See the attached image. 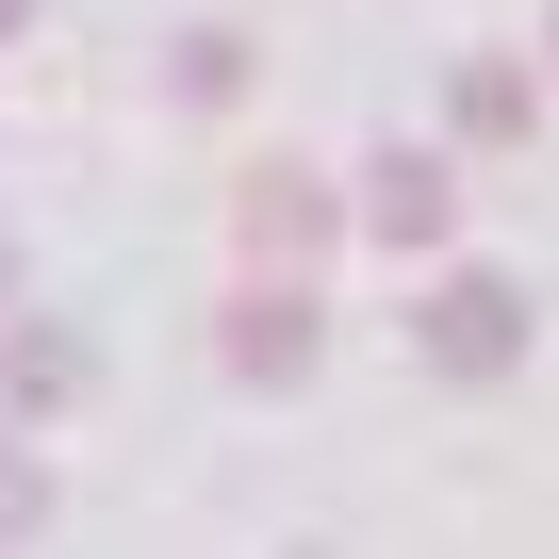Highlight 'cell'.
<instances>
[{
    "label": "cell",
    "mask_w": 559,
    "mask_h": 559,
    "mask_svg": "<svg viewBox=\"0 0 559 559\" xmlns=\"http://www.w3.org/2000/svg\"><path fill=\"white\" fill-rule=\"evenodd\" d=\"M17 34H34V0H0V50H17Z\"/></svg>",
    "instance_id": "obj_10"
},
{
    "label": "cell",
    "mask_w": 559,
    "mask_h": 559,
    "mask_svg": "<svg viewBox=\"0 0 559 559\" xmlns=\"http://www.w3.org/2000/svg\"><path fill=\"white\" fill-rule=\"evenodd\" d=\"M0 330H17V230H0Z\"/></svg>",
    "instance_id": "obj_9"
},
{
    "label": "cell",
    "mask_w": 559,
    "mask_h": 559,
    "mask_svg": "<svg viewBox=\"0 0 559 559\" xmlns=\"http://www.w3.org/2000/svg\"><path fill=\"white\" fill-rule=\"evenodd\" d=\"M526 132H543V83L510 50H461V148H526Z\"/></svg>",
    "instance_id": "obj_7"
},
{
    "label": "cell",
    "mask_w": 559,
    "mask_h": 559,
    "mask_svg": "<svg viewBox=\"0 0 559 559\" xmlns=\"http://www.w3.org/2000/svg\"><path fill=\"white\" fill-rule=\"evenodd\" d=\"M165 99H181V116H230V99H247V34H230V17H181V34H165Z\"/></svg>",
    "instance_id": "obj_6"
},
{
    "label": "cell",
    "mask_w": 559,
    "mask_h": 559,
    "mask_svg": "<svg viewBox=\"0 0 559 559\" xmlns=\"http://www.w3.org/2000/svg\"><path fill=\"white\" fill-rule=\"evenodd\" d=\"M214 362L247 395H297L330 362V313H313V280H230V313H214Z\"/></svg>",
    "instance_id": "obj_3"
},
{
    "label": "cell",
    "mask_w": 559,
    "mask_h": 559,
    "mask_svg": "<svg viewBox=\"0 0 559 559\" xmlns=\"http://www.w3.org/2000/svg\"><path fill=\"white\" fill-rule=\"evenodd\" d=\"M297 559H330V543H297Z\"/></svg>",
    "instance_id": "obj_11"
},
{
    "label": "cell",
    "mask_w": 559,
    "mask_h": 559,
    "mask_svg": "<svg viewBox=\"0 0 559 559\" xmlns=\"http://www.w3.org/2000/svg\"><path fill=\"white\" fill-rule=\"evenodd\" d=\"M99 395V346L67 330V313H17L0 330V428H50V412H83Z\"/></svg>",
    "instance_id": "obj_5"
},
{
    "label": "cell",
    "mask_w": 559,
    "mask_h": 559,
    "mask_svg": "<svg viewBox=\"0 0 559 559\" xmlns=\"http://www.w3.org/2000/svg\"><path fill=\"white\" fill-rule=\"evenodd\" d=\"M346 230H362V181H313V165H247V181H230V247H247V280H313Z\"/></svg>",
    "instance_id": "obj_1"
},
{
    "label": "cell",
    "mask_w": 559,
    "mask_h": 559,
    "mask_svg": "<svg viewBox=\"0 0 559 559\" xmlns=\"http://www.w3.org/2000/svg\"><path fill=\"white\" fill-rule=\"evenodd\" d=\"M526 330H543V313H526V280H510V263H444L428 297H412L428 379H510V362H526Z\"/></svg>",
    "instance_id": "obj_2"
},
{
    "label": "cell",
    "mask_w": 559,
    "mask_h": 559,
    "mask_svg": "<svg viewBox=\"0 0 559 559\" xmlns=\"http://www.w3.org/2000/svg\"><path fill=\"white\" fill-rule=\"evenodd\" d=\"M362 230H379V247H395V263H428V247H444V230H461V165H444V148H412V132H395V148H379V165H362Z\"/></svg>",
    "instance_id": "obj_4"
},
{
    "label": "cell",
    "mask_w": 559,
    "mask_h": 559,
    "mask_svg": "<svg viewBox=\"0 0 559 559\" xmlns=\"http://www.w3.org/2000/svg\"><path fill=\"white\" fill-rule=\"evenodd\" d=\"M50 526V461H34V428H0V543H34Z\"/></svg>",
    "instance_id": "obj_8"
}]
</instances>
